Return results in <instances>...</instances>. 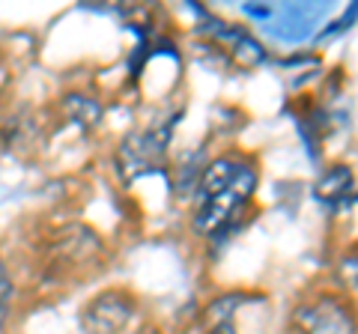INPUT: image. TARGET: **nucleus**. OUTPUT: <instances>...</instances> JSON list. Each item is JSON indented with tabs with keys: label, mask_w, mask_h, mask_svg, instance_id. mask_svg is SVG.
Instances as JSON below:
<instances>
[{
	"label": "nucleus",
	"mask_w": 358,
	"mask_h": 334,
	"mask_svg": "<svg viewBox=\"0 0 358 334\" xmlns=\"http://www.w3.org/2000/svg\"><path fill=\"white\" fill-rule=\"evenodd\" d=\"M257 188V170L251 161L239 155H221L209 161L206 170L197 176V209H194V230L203 236H218L227 230L233 218L248 206Z\"/></svg>",
	"instance_id": "1"
},
{
	"label": "nucleus",
	"mask_w": 358,
	"mask_h": 334,
	"mask_svg": "<svg viewBox=\"0 0 358 334\" xmlns=\"http://www.w3.org/2000/svg\"><path fill=\"white\" fill-rule=\"evenodd\" d=\"M134 314V298L122 289H108L81 307L84 334H120Z\"/></svg>",
	"instance_id": "2"
},
{
	"label": "nucleus",
	"mask_w": 358,
	"mask_h": 334,
	"mask_svg": "<svg viewBox=\"0 0 358 334\" xmlns=\"http://www.w3.org/2000/svg\"><path fill=\"white\" fill-rule=\"evenodd\" d=\"M293 334H352V317L338 298L322 296L293 310Z\"/></svg>",
	"instance_id": "3"
},
{
	"label": "nucleus",
	"mask_w": 358,
	"mask_h": 334,
	"mask_svg": "<svg viewBox=\"0 0 358 334\" xmlns=\"http://www.w3.org/2000/svg\"><path fill=\"white\" fill-rule=\"evenodd\" d=\"M167 140H171V129H150L141 135H131L120 147V170L131 173V180L141 173H152L164 161Z\"/></svg>",
	"instance_id": "4"
},
{
	"label": "nucleus",
	"mask_w": 358,
	"mask_h": 334,
	"mask_svg": "<svg viewBox=\"0 0 358 334\" xmlns=\"http://www.w3.org/2000/svg\"><path fill=\"white\" fill-rule=\"evenodd\" d=\"M352 191H355V176H352V167H329L322 170V176L313 185V197L326 206H343L352 200Z\"/></svg>",
	"instance_id": "5"
},
{
	"label": "nucleus",
	"mask_w": 358,
	"mask_h": 334,
	"mask_svg": "<svg viewBox=\"0 0 358 334\" xmlns=\"http://www.w3.org/2000/svg\"><path fill=\"white\" fill-rule=\"evenodd\" d=\"M9 302H13V277H9L6 266L0 263V326H3V322H6Z\"/></svg>",
	"instance_id": "6"
}]
</instances>
